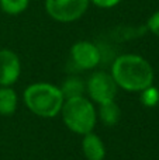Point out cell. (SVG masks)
Wrapping results in <instances>:
<instances>
[{"label":"cell","mask_w":159,"mask_h":160,"mask_svg":"<svg viewBox=\"0 0 159 160\" xmlns=\"http://www.w3.org/2000/svg\"><path fill=\"white\" fill-rule=\"evenodd\" d=\"M99 112H97V117H100L101 122L107 127H114V125L118 124L121 118V110L117 104L113 101H109V102H103V104H99Z\"/></svg>","instance_id":"9c48e42d"},{"label":"cell","mask_w":159,"mask_h":160,"mask_svg":"<svg viewBox=\"0 0 159 160\" xmlns=\"http://www.w3.org/2000/svg\"><path fill=\"white\" fill-rule=\"evenodd\" d=\"M146 27H148V30L151 31L154 35L159 37V10L155 11V13L148 18V21H146Z\"/></svg>","instance_id":"5bb4252c"},{"label":"cell","mask_w":159,"mask_h":160,"mask_svg":"<svg viewBox=\"0 0 159 160\" xmlns=\"http://www.w3.org/2000/svg\"><path fill=\"white\" fill-rule=\"evenodd\" d=\"M86 91L95 102L103 104V102L114 100L115 94H117V84H115L111 73L99 70V72L92 73V76L87 80Z\"/></svg>","instance_id":"5b68a950"},{"label":"cell","mask_w":159,"mask_h":160,"mask_svg":"<svg viewBox=\"0 0 159 160\" xmlns=\"http://www.w3.org/2000/svg\"><path fill=\"white\" fill-rule=\"evenodd\" d=\"M82 150L87 160H104L106 158V146L100 136L93 132L83 135L82 139Z\"/></svg>","instance_id":"ba28073f"},{"label":"cell","mask_w":159,"mask_h":160,"mask_svg":"<svg viewBox=\"0 0 159 160\" xmlns=\"http://www.w3.org/2000/svg\"><path fill=\"white\" fill-rule=\"evenodd\" d=\"M111 76L117 87L127 91H142L154 83V69L145 58L126 53L114 59Z\"/></svg>","instance_id":"6da1fadb"},{"label":"cell","mask_w":159,"mask_h":160,"mask_svg":"<svg viewBox=\"0 0 159 160\" xmlns=\"http://www.w3.org/2000/svg\"><path fill=\"white\" fill-rule=\"evenodd\" d=\"M61 91L64 94V98H73V97H80L86 91V83L82 79L76 78V76H70L64 82L61 86Z\"/></svg>","instance_id":"8fae6325"},{"label":"cell","mask_w":159,"mask_h":160,"mask_svg":"<svg viewBox=\"0 0 159 160\" xmlns=\"http://www.w3.org/2000/svg\"><path fill=\"white\" fill-rule=\"evenodd\" d=\"M61 114L66 128L79 135L93 132L97 121V111L85 96L66 98L61 108Z\"/></svg>","instance_id":"3957f363"},{"label":"cell","mask_w":159,"mask_h":160,"mask_svg":"<svg viewBox=\"0 0 159 160\" xmlns=\"http://www.w3.org/2000/svg\"><path fill=\"white\" fill-rule=\"evenodd\" d=\"M64 101L65 98L61 88L51 83H34L24 90V102L27 108L41 118L56 117L61 112Z\"/></svg>","instance_id":"7a4b0ae2"},{"label":"cell","mask_w":159,"mask_h":160,"mask_svg":"<svg viewBox=\"0 0 159 160\" xmlns=\"http://www.w3.org/2000/svg\"><path fill=\"white\" fill-rule=\"evenodd\" d=\"M70 61L76 69H95L101 61V51L90 41H78L70 48Z\"/></svg>","instance_id":"8992f818"},{"label":"cell","mask_w":159,"mask_h":160,"mask_svg":"<svg viewBox=\"0 0 159 160\" xmlns=\"http://www.w3.org/2000/svg\"><path fill=\"white\" fill-rule=\"evenodd\" d=\"M30 0H0V8L8 16H18L27 10Z\"/></svg>","instance_id":"7c38bea8"},{"label":"cell","mask_w":159,"mask_h":160,"mask_svg":"<svg viewBox=\"0 0 159 160\" xmlns=\"http://www.w3.org/2000/svg\"><path fill=\"white\" fill-rule=\"evenodd\" d=\"M90 0H45V11L58 22H73L89 7Z\"/></svg>","instance_id":"277c9868"},{"label":"cell","mask_w":159,"mask_h":160,"mask_svg":"<svg viewBox=\"0 0 159 160\" xmlns=\"http://www.w3.org/2000/svg\"><path fill=\"white\" fill-rule=\"evenodd\" d=\"M121 2L123 0H90V3H93L96 7L100 8H113L117 4H120Z\"/></svg>","instance_id":"9a60e30c"},{"label":"cell","mask_w":159,"mask_h":160,"mask_svg":"<svg viewBox=\"0 0 159 160\" xmlns=\"http://www.w3.org/2000/svg\"><path fill=\"white\" fill-rule=\"evenodd\" d=\"M17 102H18L17 94L11 88V86L0 87V115H13L17 110Z\"/></svg>","instance_id":"30bf717a"},{"label":"cell","mask_w":159,"mask_h":160,"mask_svg":"<svg viewBox=\"0 0 159 160\" xmlns=\"http://www.w3.org/2000/svg\"><path fill=\"white\" fill-rule=\"evenodd\" d=\"M21 73V62L11 49H0V87L13 86Z\"/></svg>","instance_id":"52a82bcc"},{"label":"cell","mask_w":159,"mask_h":160,"mask_svg":"<svg viewBox=\"0 0 159 160\" xmlns=\"http://www.w3.org/2000/svg\"><path fill=\"white\" fill-rule=\"evenodd\" d=\"M141 101L146 107H155L159 102V91L158 88H155L154 86H149L148 88L141 91Z\"/></svg>","instance_id":"4fadbf2b"}]
</instances>
